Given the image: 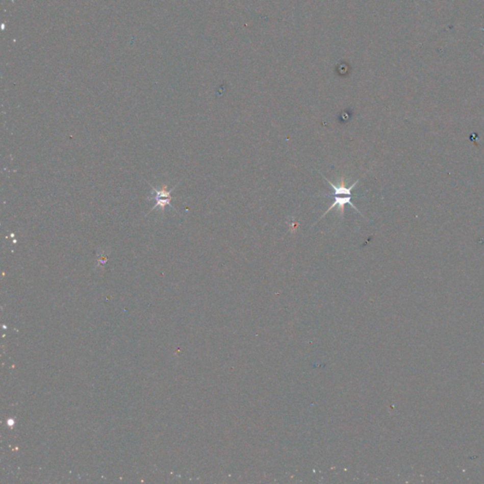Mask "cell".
<instances>
[{
	"instance_id": "cell-1",
	"label": "cell",
	"mask_w": 484,
	"mask_h": 484,
	"mask_svg": "<svg viewBox=\"0 0 484 484\" xmlns=\"http://www.w3.org/2000/svg\"><path fill=\"white\" fill-rule=\"evenodd\" d=\"M345 205H349L350 207H352V208H354L356 212H359V213L361 214L362 216V212H361V211L355 207V205L353 203L351 194H350V195H342V197H340L339 195H335V194H334V201H333V203H332L331 207L323 213V216L320 218V220H322V218H323L326 214L329 213L330 211L333 210L336 207H338V209L340 210L341 217L342 218L343 215H344V207H345ZM319 220H318V221H319Z\"/></svg>"
},
{
	"instance_id": "cell-2",
	"label": "cell",
	"mask_w": 484,
	"mask_h": 484,
	"mask_svg": "<svg viewBox=\"0 0 484 484\" xmlns=\"http://www.w3.org/2000/svg\"><path fill=\"white\" fill-rule=\"evenodd\" d=\"M154 191H155L156 196H155V200H156V205H155V207L152 209H155L157 207H160L162 210L165 209V207L166 206H169L171 207L172 209H174L173 207L170 205V200H171V191L173 190V188L171 190L168 191L167 190V187H163L161 190H157L155 189V187H152Z\"/></svg>"
}]
</instances>
